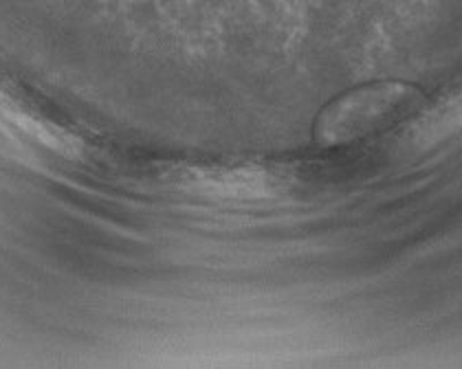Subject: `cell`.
Masks as SVG:
<instances>
[{
    "label": "cell",
    "mask_w": 462,
    "mask_h": 369,
    "mask_svg": "<svg viewBox=\"0 0 462 369\" xmlns=\"http://www.w3.org/2000/svg\"><path fill=\"white\" fill-rule=\"evenodd\" d=\"M462 134V77L430 104L405 130L410 152H425Z\"/></svg>",
    "instance_id": "6da1fadb"
}]
</instances>
